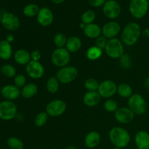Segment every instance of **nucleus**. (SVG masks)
Segmentation results:
<instances>
[{"label": "nucleus", "mask_w": 149, "mask_h": 149, "mask_svg": "<svg viewBox=\"0 0 149 149\" xmlns=\"http://www.w3.org/2000/svg\"><path fill=\"white\" fill-rule=\"evenodd\" d=\"M141 35V29L136 23H130L125 26L122 31V41L127 46H133Z\"/></svg>", "instance_id": "nucleus-1"}, {"label": "nucleus", "mask_w": 149, "mask_h": 149, "mask_svg": "<svg viewBox=\"0 0 149 149\" xmlns=\"http://www.w3.org/2000/svg\"><path fill=\"white\" fill-rule=\"evenodd\" d=\"M110 141L115 147L123 148L127 146L130 141V135L125 129L122 127H113L109 132Z\"/></svg>", "instance_id": "nucleus-2"}, {"label": "nucleus", "mask_w": 149, "mask_h": 149, "mask_svg": "<svg viewBox=\"0 0 149 149\" xmlns=\"http://www.w3.org/2000/svg\"><path fill=\"white\" fill-rule=\"evenodd\" d=\"M128 108L136 115H143L146 112L147 103L141 95L132 94L128 100Z\"/></svg>", "instance_id": "nucleus-3"}, {"label": "nucleus", "mask_w": 149, "mask_h": 149, "mask_svg": "<svg viewBox=\"0 0 149 149\" xmlns=\"http://www.w3.org/2000/svg\"><path fill=\"white\" fill-rule=\"evenodd\" d=\"M148 7V0H131L129 10L132 17L136 19H141L147 14Z\"/></svg>", "instance_id": "nucleus-4"}, {"label": "nucleus", "mask_w": 149, "mask_h": 149, "mask_svg": "<svg viewBox=\"0 0 149 149\" xmlns=\"http://www.w3.org/2000/svg\"><path fill=\"white\" fill-rule=\"evenodd\" d=\"M124 46L122 42L116 38L108 40L107 45L105 47L106 55L111 58H119L124 54Z\"/></svg>", "instance_id": "nucleus-5"}, {"label": "nucleus", "mask_w": 149, "mask_h": 149, "mask_svg": "<svg viewBox=\"0 0 149 149\" xmlns=\"http://www.w3.org/2000/svg\"><path fill=\"white\" fill-rule=\"evenodd\" d=\"M71 55L66 48H57L52 52L51 55V61L52 63L57 67L63 68L67 66L70 62Z\"/></svg>", "instance_id": "nucleus-6"}, {"label": "nucleus", "mask_w": 149, "mask_h": 149, "mask_svg": "<svg viewBox=\"0 0 149 149\" xmlns=\"http://www.w3.org/2000/svg\"><path fill=\"white\" fill-rule=\"evenodd\" d=\"M17 108L11 100H3L0 103V119L4 121L12 120L17 116Z\"/></svg>", "instance_id": "nucleus-7"}, {"label": "nucleus", "mask_w": 149, "mask_h": 149, "mask_svg": "<svg viewBox=\"0 0 149 149\" xmlns=\"http://www.w3.org/2000/svg\"><path fill=\"white\" fill-rule=\"evenodd\" d=\"M78 75V71L74 66H65L61 68L57 72L56 77L60 83L69 84L75 80Z\"/></svg>", "instance_id": "nucleus-8"}, {"label": "nucleus", "mask_w": 149, "mask_h": 149, "mask_svg": "<svg viewBox=\"0 0 149 149\" xmlns=\"http://www.w3.org/2000/svg\"><path fill=\"white\" fill-rule=\"evenodd\" d=\"M66 110V104L65 102L60 99L52 100L46 107V113L48 116L57 117L61 116Z\"/></svg>", "instance_id": "nucleus-9"}, {"label": "nucleus", "mask_w": 149, "mask_h": 149, "mask_svg": "<svg viewBox=\"0 0 149 149\" xmlns=\"http://www.w3.org/2000/svg\"><path fill=\"white\" fill-rule=\"evenodd\" d=\"M1 25L3 27L10 31H15L20 27V22L18 17L11 13H4L1 16Z\"/></svg>", "instance_id": "nucleus-10"}, {"label": "nucleus", "mask_w": 149, "mask_h": 149, "mask_svg": "<svg viewBox=\"0 0 149 149\" xmlns=\"http://www.w3.org/2000/svg\"><path fill=\"white\" fill-rule=\"evenodd\" d=\"M117 87L112 80H105L99 84L97 92L102 97L110 98L117 93Z\"/></svg>", "instance_id": "nucleus-11"}, {"label": "nucleus", "mask_w": 149, "mask_h": 149, "mask_svg": "<svg viewBox=\"0 0 149 149\" xmlns=\"http://www.w3.org/2000/svg\"><path fill=\"white\" fill-rule=\"evenodd\" d=\"M103 14L106 17L110 19H115L119 17L122 12L120 4L113 1H106L104 5L103 6Z\"/></svg>", "instance_id": "nucleus-12"}, {"label": "nucleus", "mask_w": 149, "mask_h": 149, "mask_svg": "<svg viewBox=\"0 0 149 149\" xmlns=\"http://www.w3.org/2000/svg\"><path fill=\"white\" fill-rule=\"evenodd\" d=\"M26 71L31 78L38 79L45 74V68L39 61H31L26 65Z\"/></svg>", "instance_id": "nucleus-13"}, {"label": "nucleus", "mask_w": 149, "mask_h": 149, "mask_svg": "<svg viewBox=\"0 0 149 149\" xmlns=\"http://www.w3.org/2000/svg\"><path fill=\"white\" fill-rule=\"evenodd\" d=\"M115 119L121 124H129L135 117L133 112L127 107H121L114 112Z\"/></svg>", "instance_id": "nucleus-14"}, {"label": "nucleus", "mask_w": 149, "mask_h": 149, "mask_svg": "<svg viewBox=\"0 0 149 149\" xmlns=\"http://www.w3.org/2000/svg\"><path fill=\"white\" fill-rule=\"evenodd\" d=\"M1 95L5 100H16L21 95V90L20 88L13 84H7L1 88Z\"/></svg>", "instance_id": "nucleus-15"}, {"label": "nucleus", "mask_w": 149, "mask_h": 149, "mask_svg": "<svg viewBox=\"0 0 149 149\" xmlns=\"http://www.w3.org/2000/svg\"><path fill=\"white\" fill-rule=\"evenodd\" d=\"M121 27L116 22L111 21L106 23L102 28V33L106 39H113L119 33Z\"/></svg>", "instance_id": "nucleus-16"}, {"label": "nucleus", "mask_w": 149, "mask_h": 149, "mask_svg": "<svg viewBox=\"0 0 149 149\" xmlns=\"http://www.w3.org/2000/svg\"><path fill=\"white\" fill-rule=\"evenodd\" d=\"M37 21L42 26H48L53 22L54 15L52 10L47 7H42L37 14Z\"/></svg>", "instance_id": "nucleus-17"}, {"label": "nucleus", "mask_w": 149, "mask_h": 149, "mask_svg": "<svg viewBox=\"0 0 149 149\" xmlns=\"http://www.w3.org/2000/svg\"><path fill=\"white\" fill-rule=\"evenodd\" d=\"M135 142L138 149H149V133L144 130L138 132L135 135Z\"/></svg>", "instance_id": "nucleus-18"}, {"label": "nucleus", "mask_w": 149, "mask_h": 149, "mask_svg": "<svg viewBox=\"0 0 149 149\" xmlns=\"http://www.w3.org/2000/svg\"><path fill=\"white\" fill-rule=\"evenodd\" d=\"M101 96L97 91H88L83 97L84 103L89 107H94L97 106L100 101Z\"/></svg>", "instance_id": "nucleus-19"}, {"label": "nucleus", "mask_w": 149, "mask_h": 149, "mask_svg": "<svg viewBox=\"0 0 149 149\" xmlns=\"http://www.w3.org/2000/svg\"><path fill=\"white\" fill-rule=\"evenodd\" d=\"M14 60L17 64L26 65L31 61V55L26 49H20L14 53Z\"/></svg>", "instance_id": "nucleus-20"}, {"label": "nucleus", "mask_w": 149, "mask_h": 149, "mask_svg": "<svg viewBox=\"0 0 149 149\" xmlns=\"http://www.w3.org/2000/svg\"><path fill=\"white\" fill-rule=\"evenodd\" d=\"M100 141V135L96 131L89 132L84 139V144L89 148H95L99 145Z\"/></svg>", "instance_id": "nucleus-21"}, {"label": "nucleus", "mask_w": 149, "mask_h": 149, "mask_svg": "<svg viewBox=\"0 0 149 149\" xmlns=\"http://www.w3.org/2000/svg\"><path fill=\"white\" fill-rule=\"evenodd\" d=\"M13 55V48L11 44L7 40L0 41V59L8 61Z\"/></svg>", "instance_id": "nucleus-22"}, {"label": "nucleus", "mask_w": 149, "mask_h": 149, "mask_svg": "<svg viewBox=\"0 0 149 149\" xmlns=\"http://www.w3.org/2000/svg\"><path fill=\"white\" fill-rule=\"evenodd\" d=\"M83 30L85 36L90 39H97L102 33V29H100L98 25L95 23L86 25Z\"/></svg>", "instance_id": "nucleus-23"}, {"label": "nucleus", "mask_w": 149, "mask_h": 149, "mask_svg": "<svg viewBox=\"0 0 149 149\" xmlns=\"http://www.w3.org/2000/svg\"><path fill=\"white\" fill-rule=\"evenodd\" d=\"M66 49L69 52H77L81 49V41L78 36H73L67 39L66 45H65Z\"/></svg>", "instance_id": "nucleus-24"}, {"label": "nucleus", "mask_w": 149, "mask_h": 149, "mask_svg": "<svg viewBox=\"0 0 149 149\" xmlns=\"http://www.w3.org/2000/svg\"><path fill=\"white\" fill-rule=\"evenodd\" d=\"M38 93V87L33 83L26 84L21 90V96L26 99H30L34 97Z\"/></svg>", "instance_id": "nucleus-25"}, {"label": "nucleus", "mask_w": 149, "mask_h": 149, "mask_svg": "<svg viewBox=\"0 0 149 149\" xmlns=\"http://www.w3.org/2000/svg\"><path fill=\"white\" fill-rule=\"evenodd\" d=\"M102 55H103V49L96 46L91 47L87 51V58L92 61L99 59Z\"/></svg>", "instance_id": "nucleus-26"}, {"label": "nucleus", "mask_w": 149, "mask_h": 149, "mask_svg": "<svg viewBox=\"0 0 149 149\" xmlns=\"http://www.w3.org/2000/svg\"><path fill=\"white\" fill-rule=\"evenodd\" d=\"M117 93L121 97L129 98L132 95V89L129 84L122 83L117 87Z\"/></svg>", "instance_id": "nucleus-27"}, {"label": "nucleus", "mask_w": 149, "mask_h": 149, "mask_svg": "<svg viewBox=\"0 0 149 149\" xmlns=\"http://www.w3.org/2000/svg\"><path fill=\"white\" fill-rule=\"evenodd\" d=\"M39 10H40V9H39V6H38L37 4H29L26 6H25V7L23 10V13L24 15L26 16V17H32L37 15Z\"/></svg>", "instance_id": "nucleus-28"}, {"label": "nucleus", "mask_w": 149, "mask_h": 149, "mask_svg": "<svg viewBox=\"0 0 149 149\" xmlns=\"http://www.w3.org/2000/svg\"><path fill=\"white\" fill-rule=\"evenodd\" d=\"M47 89L51 93H55L59 90V81L56 77H51L47 81Z\"/></svg>", "instance_id": "nucleus-29"}, {"label": "nucleus", "mask_w": 149, "mask_h": 149, "mask_svg": "<svg viewBox=\"0 0 149 149\" xmlns=\"http://www.w3.org/2000/svg\"><path fill=\"white\" fill-rule=\"evenodd\" d=\"M96 15L94 11L93 10H87L84 12L81 17V23H84V25H88L93 23L94 20H95Z\"/></svg>", "instance_id": "nucleus-30"}, {"label": "nucleus", "mask_w": 149, "mask_h": 149, "mask_svg": "<svg viewBox=\"0 0 149 149\" xmlns=\"http://www.w3.org/2000/svg\"><path fill=\"white\" fill-rule=\"evenodd\" d=\"M1 74L7 78H13L16 76V69L10 64H4L1 67Z\"/></svg>", "instance_id": "nucleus-31"}, {"label": "nucleus", "mask_w": 149, "mask_h": 149, "mask_svg": "<svg viewBox=\"0 0 149 149\" xmlns=\"http://www.w3.org/2000/svg\"><path fill=\"white\" fill-rule=\"evenodd\" d=\"M7 143L10 149H23L24 147L23 141L16 137H10L8 138Z\"/></svg>", "instance_id": "nucleus-32"}, {"label": "nucleus", "mask_w": 149, "mask_h": 149, "mask_svg": "<svg viewBox=\"0 0 149 149\" xmlns=\"http://www.w3.org/2000/svg\"><path fill=\"white\" fill-rule=\"evenodd\" d=\"M67 39H68L63 33H58L54 36V44L57 47V48H62L66 45Z\"/></svg>", "instance_id": "nucleus-33"}, {"label": "nucleus", "mask_w": 149, "mask_h": 149, "mask_svg": "<svg viewBox=\"0 0 149 149\" xmlns=\"http://www.w3.org/2000/svg\"><path fill=\"white\" fill-rule=\"evenodd\" d=\"M48 114L46 112H40L38 113L34 118V124L36 127H40L44 126L47 122L48 119Z\"/></svg>", "instance_id": "nucleus-34"}, {"label": "nucleus", "mask_w": 149, "mask_h": 149, "mask_svg": "<svg viewBox=\"0 0 149 149\" xmlns=\"http://www.w3.org/2000/svg\"><path fill=\"white\" fill-rule=\"evenodd\" d=\"M119 59V64L120 66L124 69H129L132 66V60L131 57L128 54L124 53Z\"/></svg>", "instance_id": "nucleus-35"}, {"label": "nucleus", "mask_w": 149, "mask_h": 149, "mask_svg": "<svg viewBox=\"0 0 149 149\" xmlns=\"http://www.w3.org/2000/svg\"><path fill=\"white\" fill-rule=\"evenodd\" d=\"M99 83L95 79H88L84 82V87L88 91H97Z\"/></svg>", "instance_id": "nucleus-36"}, {"label": "nucleus", "mask_w": 149, "mask_h": 149, "mask_svg": "<svg viewBox=\"0 0 149 149\" xmlns=\"http://www.w3.org/2000/svg\"><path fill=\"white\" fill-rule=\"evenodd\" d=\"M104 109L109 113H113L117 110V103L113 99H108L104 103Z\"/></svg>", "instance_id": "nucleus-37"}, {"label": "nucleus", "mask_w": 149, "mask_h": 149, "mask_svg": "<svg viewBox=\"0 0 149 149\" xmlns=\"http://www.w3.org/2000/svg\"><path fill=\"white\" fill-rule=\"evenodd\" d=\"M26 83V78L23 74H18L15 77L14 79V85L18 88H23Z\"/></svg>", "instance_id": "nucleus-38"}, {"label": "nucleus", "mask_w": 149, "mask_h": 149, "mask_svg": "<svg viewBox=\"0 0 149 149\" xmlns=\"http://www.w3.org/2000/svg\"><path fill=\"white\" fill-rule=\"evenodd\" d=\"M108 40L105 36H99L97 39H95V46L97 47L100 48L101 49H105L106 45H107Z\"/></svg>", "instance_id": "nucleus-39"}, {"label": "nucleus", "mask_w": 149, "mask_h": 149, "mask_svg": "<svg viewBox=\"0 0 149 149\" xmlns=\"http://www.w3.org/2000/svg\"><path fill=\"white\" fill-rule=\"evenodd\" d=\"M89 4L94 7H100L104 5L106 0H88Z\"/></svg>", "instance_id": "nucleus-40"}, {"label": "nucleus", "mask_w": 149, "mask_h": 149, "mask_svg": "<svg viewBox=\"0 0 149 149\" xmlns=\"http://www.w3.org/2000/svg\"><path fill=\"white\" fill-rule=\"evenodd\" d=\"M31 55V61H39L40 60L41 56V52H39V50L36 49V50H33L30 53Z\"/></svg>", "instance_id": "nucleus-41"}, {"label": "nucleus", "mask_w": 149, "mask_h": 149, "mask_svg": "<svg viewBox=\"0 0 149 149\" xmlns=\"http://www.w3.org/2000/svg\"><path fill=\"white\" fill-rule=\"evenodd\" d=\"M5 40H7V42H10V44L12 43V42H13V41L15 40V36L13 34H8L7 36H6V39Z\"/></svg>", "instance_id": "nucleus-42"}, {"label": "nucleus", "mask_w": 149, "mask_h": 149, "mask_svg": "<svg viewBox=\"0 0 149 149\" xmlns=\"http://www.w3.org/2000/svg\"><path fill=\"white\" fill-rule=\"evenodd\" d=\"M52 2L55 4H62L63 1H65V0H51Z\"/></svg>", "instance_id": "nucleus-43"}, {"label": "nucleus", "mask_w": 149, "mask_h": 149, "mask_svg": "<svg viewBox=\"0 0 149 149\" xmlns=\"http://www.w3.org/2000/svg\"><path fill=\"white\" fill-rule=\"evenodd\" d=\"M143 35L146 37H149V29H146L143 31Z\"/></svg>", "instance_id": "nucleus-44"}, {"label": "nucleus", "mask_w": 149, "mask_h": 149, "mask_svg": "<svg viewBox=\"0 0 149 149\" xmlns=\"http://www.w3.org/2000/svg\"><path fill=\"white\" fill-rule=\"evenodd\" d=\"M65 149H77V148L74 146H68Z\"/></svg>", "instance_id": "nucleus-45"}, {"label": "nucleus", "mask_w": 149, "mask_h": 149, "mask_svg": "<svg viewBox=\"0 0 149 149\" xmlns=\"http://www.w3.org/2000/svg\"><path fill=\"white\" fill-rule=\"evenodd\" d=\"M146 87H148V88H149V77L148 79H147L146 80Z\"/></svg>", "instance_id": "nucleus-46"}, {"label": "nucleus", "mask_w": 149, "mask_h": 149, "mask_svg": "<svg viewBox=\"0 0 149 149\" xmlns=\"http://www.w3.org/2000/svg\"><path fill=\"white\" fill-rule=\"evenodd\" d=\"M1 16H2V15H1V13H0V23H1Z\"/></svg>", "instance_id": "nucleus-47"}, {"label": "nucleus", "mask_w": 149, "mask_h": 149, "mask_svg": "<svg viewBox=\"0 0 149 149\" xmlns=\"http://www.w3.org/2000/svg\"><path fill=\"white\" fill-rule=\"evenodd\" d=\"M113 149H121V148H117V147H115V148H113Z\"/></svg>", "instance_id": "nucleus-48"}, {"label": "nucleus", "mask_w": 149, "mask_h": 149, "mask_svg": "<svg viewBox=\"0 0 149 149\" xmlns=\"http://www.w3.org/2000/svg\"><path fill=\"white\" fill-rule=\"evenodd\" d=\"M1 87H0V93H1Z\"/></svg>", "instance_id": "nucleus-49"}, {"label": "nucleus", "mask_w": 149, "mask_h": 149, "mask_svg": "<svg viewBox=\"0 0 149 149\" xmlns=\"http://www.w3.org/2000/svg\"><path fill=\"white\" fill-rule=\"evenodd\" d=\"M1 67H0V74H1Z\"/></svg>", "instance_id": "nucleus-50"}, {"label": "nucleus", "mask_w": 149, "mask_h": 149, "mask_svg": "<svg viewBox=\"0 0 149 149\" xmlns=\"http://www.w3.org/2000/svg\"><path fill=\"white\" fill-rule=\"evenodd\" d=\"M108 1H113V0H108Z\"/></svg>", "instance_id": "nucleus-51"}, {"label": "nucleus", "mask_w": 149, "mask_h": 149, "mask_svg": "<svg viewBox=\"0 0 149 149\" xmlns=\"http://www.w3.org/2000/svg\"><path fill=\"white\" fill-rule=\"evenodd\" d=\"M52 149H59V148H52Z\"/></svg>", "instance_id": "nucleus-52"}, {"label": "nucleus", "mask_w": 149, "mask_h": 149, "mask_svg": "<svg viewBox=\"0 0 149 149\" xmlns=\"http://www.w3.org/2000/svg\"><path fill=\"white\" fill-rule=\"evenodd\" d=\"M148 3H149V0H148Z\"/></svg>", "instance_id": "nucleus-53"}, {"label": "nucleus", "mask_w": 149, "mask_h": 149, "mask_svg": "<svg viewBox=\"0 0 149 149\" xmlns=\"http://www.w3.org/2000/svg\"><path fill=\"white\" fill-rule=\"evenodd\" d=\"M137 149H138V148H137Z\"/></svg>", "instance_id": "nucleus-54"}]
</instances>
